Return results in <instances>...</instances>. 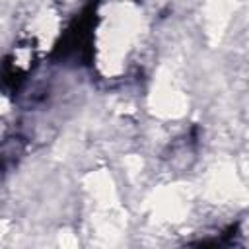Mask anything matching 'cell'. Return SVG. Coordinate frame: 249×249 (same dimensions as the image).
<instances>
[{"instance_id": "obj_1", "label": "cell", "mask_w": 249, "mask_h": 249, "mask_svg": "<svg viewBox=\"0 0 249 249\" xmlns=\"http://www.w3.org/2000/svg\"><path fill=\"white\" fill-rule=\"evenodd\" d=\"M101 0H88L70 19L53 47L51 60L72 66H91L95 58V29L99 23Z\"/></svg>"}, {"instance_id": "obj_3", "label": "cell", "mask_w": 249, "mask_h": 249, "mask_svg": "<svg viewBox=\"0 0 249 249\" xmlns=\"http://www.w3.org/2000/svg\"><path fill=\"white\" fill-rule=\"evenodd\" d=\"M27 148L29 140L21 132H12L0 140V185L21 163L27 154Z\"/></svg>"}, {"instance_id": "obj_2", "label": "cell", "mask_w": 249, "mask_h": 249, "mask_svg": "<svg viewBox=\"0 0 249 249\" xmlns=\"http://www.w3.org/2000/svg\"><path fill=\"white\" fill-rule=\"evenodd\" d=\"M29 72H31V64L21 62L18 54H8L0 62V91H2V95L18 97L27 82Z\"/></svg>"}]
</instances>
